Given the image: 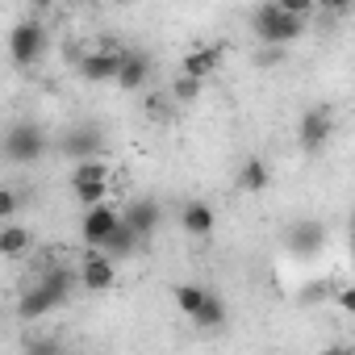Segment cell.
<instances>
[{"label": "cell", "instance_id": "obj_1", "mask_svg": "<svg viewBox=\"0 0 355 355\" xmlns=\"http://www.w3.org/2000/svg\"><path fill=\"white\" fill-rule=\"evenodd\" d=\"M46 150H51V138H46V130H42L38 121H30V117L13 121L5 134H0V155H5V163L30 167V163H38Z\"/></svg>", "mask_w": 355, "mask_h": 355}, {"label": "cell", "instance_id": "obj_2", "mask_svg": "<svg viewBox=\"0 0 355 355\" xmlns=\"http://www.w3.org/2000/svg\"><path fill=\"white\" fill-rule=\"evenodd\" d=\"M251 30H255L268 46H288V42H297V38L305 34V17L284 13L276 0H263V5L251 13Z\"/></svg>", "mask_w": 355, "mask_h": 355}, {"label": "cell", "instance_id": "obj_3", "mask_svg": "<svg viewBox=\"0 0 355 355\" xmlns=\"http://www.w3.org/2000/svg\"><path fill=\"white\" fill-rule=\"evenodd\" d=\"M46 51H51V34L42 21H17L9 30V55L17 67H38L46 59Z\"/></svg>", "mask_w": 355, "mask_h": 355}, {"label": "cell", "instance_id": "obj_4", "mask_svg": "<svg viewBox=\"0 0 355 355\" xmlns=\"http://www.w3.org/2000/svg\"><path fill=\"white\" fill-rule=\"evenodd\" d=\"M55 150L63 155V159H88V155H101L105 150V130L96 125V121H76V125H67L59 138H55Z\"/></svg>", "mask_w": 355, "mask_h": 355}, {"label": "cell", "instance_id": "obj_5", "mask_svg": "<svg viewBox=\"0 0 355 355\" xmlns=\"http://www.w3.org/2000/svg\"><path fill=\"white\" fill-rule=\"evenodd\" d=\"M330 134H334V109H330V105H309V109L301 113V121H297V142H301V150H305V155H318V150L330 142Z\"/></svg>", "mask_w": 355, "mask_h": 355}, {"label": "cell", "instance_id": "obj_6", "mask_svg": "<svg viewBox=\"0 0 355 355\" xmlns=\"http://www.w3.org/2000/svg\"><path fill=\"white\" fill-rule=\"evenodd\" d=\"M326 243H330V230H326V222H313V218H301V222H293V226L284 230V247H288V255H297V259L322 255Z\"/></svg>", "mask_w": 355, "mask_h": 355}, {"label": "cell", "instance_id": "obj_7", "mask_svg": "<svg viewBox=\"0 0 355 355\" xmlns=\"http://www.w3.org/2000/svg\"><path fill=\"white\" fill-rule=\"evenodd\" d=\"M121 59H125L121 46H101V51L80 55V59H76V71H80V80H88V84H113Z\"/></svg>", "mask_w": 355, "mask_h": 355}, {"label": "cell", "instance_id": "obj_8", "mask_svg": "<svg viewBox=\"0 0 355 355\" xmlns=\"http://www.w3.org/2000/svg\"><path fill=\"white\" fill-rule=\"evenodd\" d=\"M117 218L138 234V243H150L155 230H159V222H163V205L155 197H134L125 209H117Z\"/></svg>", "mask_w": 355, "mask_h": 355}, {"label": "cell", "instance_id": "obj_9", "mask_svg": "<svg viewBox=\"0 0 355 355\" xmlns=\"http://www.w3.org/2000/svg\"><path fill=\"white\" fill-rule=\"evenodd\" d=\"M76 284L88 288V293H109V288L117 284V263H113L105 251L92 247V255H84V263H80V272H76Z\"/></svg>", "mask_w": 355, "mask_h": 355}, {"label": "cell", "instance_id": "obj_10", "mask_svg": "<svg viewBox=\"0 0 355 355\" xmlns=\"http://www.w3.org/2000/svg\"><path fill=\"white\" fill-rule=\"evenodd\" d=\"M121 218H117V209L109 205V201H96V205H88L84 209V218H80V234H84V243L88 247H101L105 243V234L117 226Z\"/></svg>", "mask_w": 355, "mask_h": 355}, {"label": "cell", "instance_id": "obj_11", "mask_svg": "<svg viewBox=\"0 0 355 355\" xmlns=\"http://www.w3.org/2000/svg\"><path fill=\"white\" fill-rule=\"evenodd\" d=\"M59 305H67V301H63L59 293H51V288L38 280L34 288L21 293V301H17V318H21V322H38V318H46V313H55Z\"/></svg>", "mask_w": 355, "mask_h": 355}, {"label": "cell", "instance_id": "obj_12", "mask_svg": "<svg viewBox=\"0 0 355 355\" xmlns=\"http://www.w3.org/2000/svg\"><path fill=\"white\" fill-rule=\"evenodd\" d=\"M150 71H155V63H150L142 51H125V59H121V67H117L113 84H117L121 92H142V88H146V80H150Z\"/></svg>", "mask_w": 355, "mask_h": 355}, {"label": "cell", "instance_id": "obj_13", "mask_svg": "<svg viewBox=\"0 0 355 355\" xmlns=\"http://www.w3.org/2000/svg\"><path fill=\"white\" fill-rule=\"evenodd\" d=\"M180 226H184V234H193V239H209L214 226H218V214H214L209 201H189V205L180 209Z\"/></svg>", "mask_w": 355, "mask_h": 355}, {"label": "cell", "instance_id": "obj_14", "mask_svg": "<svg viewBox=\"0 0 355 355\" xmlns=\"http://www.w3.org/2000/svg\"><path fill=\"white\" fill-rule=\"evenodd\" d=\"M222 46H201V51H189L184 59H180V71L184 76H193V80H209L218 67H222Z\"/></svg>", "mask_w": 355, "mask_h": 355}, {"label": "cell", "instance_id": "obj_15", "mask_svg": "<svg viewBox=\"0 0 355 355\" xmlns=\"http://www.w3.org/2000/svg\"><path fill=\"white\" fill-rule=\"evenodd\" d=\"M30 230L21 226V222H0V259H21L26 251H30Z\"/></svg>", "mask_w": 355, "mask_h": 355}, {"label": "cell", "instance_id": "obj_16", "mask_svg": "<svg viewBox=\"0 0 355 355\" xmlns=\"http://www.w3.org/2000/svg\"><path fill=\"white\" fill-rule=\"evenodd\" d=\"M138 247H142V243H138V234H134V230H130L125 222H117V226H113V230L105 234V243H101L96 251H105L109 259H125V255H134Z\"/></svg>", "mask_w": 355, "mask_h": 355}, {"label": "cell", "instance_id": "obj_17", "mask_svg": "<svg viewBox=\"0 0 355 355\" xmlns=\"http://www.w3.org/2000/svg\"><path fill=\"white\" fill-rule=\"evenodd\" d=\"M272 184V171H268V163L259 159V155H251L243 167H239V189L243 193H263Z\"/></svg>", "mask_w": 355, "mask_h": 355}, {"label": "cell", "instance_id": "obj_18", "mask_svg": "<svg viewBox=\"0 0 355 355\" xmlns=\"http://www.w3.org/2000/svg\"><path fill=\"white\" fill-rule=\"evenodd\" d=\"M189 322H197L201 330H222V326H226V301L205 288V301H201V309H197Z\"/></svg>", "mask_w": 355, "mask_h": 355}, {"label": "cell", "instance_id": "obj_19", "mask_svg": "<svg viewBox=\"0 0 355 355\" xmlns=\"http://www.w3.org/2000/svg\"><path fill=\"white\" fill-rule=\"evenodd\" d=\"M88 180H109V163L88 155V159H76L71 167V184H88Z\"/></svg>", "mask_w": 355, "mask_h": 355}, {"label": "cell", "instance_id": "obj_20", "mask_svg": "<svg viewBox=\"0 0 355 355\" xmlns=\"http://www.w3.org/2000/svg\"><path fill=\"white\" fill-rule=\"evenodd\" d=\"M201 84H205V80H193V76H184V71H180V76L167 84V92H171V101H175V105H189V101H197V96H201Z\"/></svg>", "mask_w": 355, "mask_h": 355}, {"label": "cell", "instance_id": "obj_21", "mask_svg": "<svg viewBox=\"0 0 355 355\" xmlns=\"http://www.w3.org/2000/svg\"><path fill=\"white\" fill-rule=\"evenodd\" d=\"M205 301V284H175V305H180V313H197Z\"/></svg>", "mask_w": 355, "mask_h": 355}, {"label": "cell", "instance_id": "obj_22", "mask_svg": "<svg viewBox=\"0 0 355 355\" xmlns=\"http://www.w3.org/2000/svg\"><path fill=\"white\" fill-rule=\"evenodd\" d=\"M71 193H76V201L88 209V205H96V201H105L109 197V180H88V184H71Z\"/></svg>", "mask_w": 355, "mask_h": 355}, {"label": "cell", "instance_id": "obj_23", "mask_svg": "<svg viewBox=\"0 0 355 355\" xmlns=\"http://www.w3.org/2000/svg\"><path fill=\"white\" fill-rule=\"evenodd\" d=\"M142 105H146V113H150V117H171V109H175V101H171V92H167V88L150 92Z\"/></svg>", "mask_w": 355, "mask_h": 355}, {"label": "cell", "instance_id": "obj_24", "mask_svg": "<svg viewBox=\"0 0 355 355\" xmlns=\"http://www.w3.org/2000/svg\"><path fill=\"white\" fill-rule=\"evenodd\" d=\"M17 214H21V197H17V189L0 184V222H9V218H17Z\"/></svg>", "mask_w": 355, "mask_h": 355}, {"label": "cell", "instance_id": "obj_25", "mask_svg": "<svg viewBox=\"0 0 355 355\" xmlns=\"http://www.w3.org/2000/svg\"><path fill=\"white\" fill-rule=\"evenodd\" d=\"M313 9H322L326 17H347L355 9V0H313Z\"/></svg>", "mask_w": 355, "mask_h": 355}, {"label": "cell", "instance_id": "obj_26", "mask_svg": "<svg viewBox=\"0 0 355 355\" xmlns=\"http://www.w3.org/2000/svg\"><path fill=\"white\" fill-rule=\"evenodd\" d=\"M276 63H284V46H268L263 42V51L255 55V67H276Z\"/></svg>", "mask_w": 355, "mask_h": 355}, {"label": "cell", "instance_id": "obj_27", "mask_svg": "<svg viewBox=\"0 0 355 355\" xmlns=\"http://www.w3.org/2000/svg\"><path fill=\"white\" fill-rule=\"evenodd\" d=\"M276 5H280L284 13H293V17H309V13H318V9H313V0H276Z\"/></svg>", "mask_w": 355, "mask_h": 355}, {"label": "cell", "instance_id": "obj_28", "mask_svg": "<svg viewBox=\"0 0 355 355\" xmlns=\"http://www.w3.org/2000/svg\"><path fill=\"white\" fill-rule=\"evenodd\" d=\"M330 293H334V301H338L343 313H355V288H351V284H338V288H330Z\"/></svg>", "mask_w": 355, "mask_h": 355}, {"label": "cell", "instance_id": "obj_29", "mask_svg": "<svg viewBox=\"0 0 355 355\" xmlns=\"http://www.w3.org/2000/svg\"><path fill=\"white\" fill-rule=\"evenodd\" d=\"M318 297H322V301L330 297V280H309V284H305V301H318Z\"/></svg>", "mask_w": 355, "mask_h": 355}]
</instances>
